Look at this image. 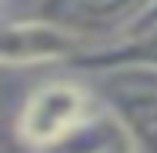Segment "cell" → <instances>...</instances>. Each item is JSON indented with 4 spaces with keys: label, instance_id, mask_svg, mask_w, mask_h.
I'll return each instance as SVG.
<instances>
[{
    "label": "cell",
    "instance_id": "obj_1",
    "mask_svg": "<svg viewBox=\"0 0 157 153\" xmlns=\"http://www.w3.org/2000/svg\"><path fill=\"white\" fill-rule=\"evenodd\" d=\"M97 110L94 97L87 87L74 80H50L24 100L17 113V140L27 150L40 153L74 133L80 123Z\"/></svg>",
    "mask_w": 157,
    "mask_h": 153
},
{
    "label": "cell",
    "instance_id": "obj_2",
    "mask_svg": "<svg viewBox=\"0 0 157 153\" xmlns=\"http://www.w3.org/2000/svg\"><path fill=\"white\" fill-rule=\"evenodd\" d=\"M87 50H94V40L67 30L60 24H50L44 17L7 20L0 60H3V67H37V63H60V60L74 63Z\"/></svg>",
    "mask_w": 157,
    "mask_h": 153
},
{
    "label": "cell",
    "instance_id": "obj_3",
    "mask_svg": "<svg viewBox=\"0 0 157 153\" xmlns=\"http://www.w3.org/2000/svg\"><path fill=\"white\" fill-rule=\"evenodd\" d=\"M154 77L157 73H144V70H117L100 87L104 107L124 120L140 153H157V80Z\"/></svg>",
    "mask_w": 157,
    "mask_h": 153
},
{
    "label": "cell",
    "instance_id": "obj_4",
    "mask_svg": "<svg viewBox=\"0 0 157 153\" xmlns=\"http://www.w3.org/2000/svg\"><path fill=\"white\" fill-rule=\"evenodd\" d=\"M151 0H40L37 17L97 40L100 33H127Z\"/></svg>",
    "mask_w": 157,
    "mask_h": 153
},
{
    "label": "cell",
    "instance_id": "obj_5",
    "mask_svg": "<svg viewBox=\"0 0 157 153\" xmlns=\"http://www.w3.org/2000/svg\"><path fill=\"white\" fill-rule=\"evenodd\" d=\"M40 153H140V147L114 110L97 107L74 133Z\"/></svg>",
    "mask_w": 157,
    "mask_h": 153
},
{
    "label": "cell",
    "instance_id": "obj_6",
    "mask_svg": "<svg viewBox=\"0 0 157 153\" xmlns=\"http://www.w3.org/2000/svg\"><path fill=\"white\" fill-rule=\"evenodd\" d=\"M74 67L94 70V73H117V70H144L157 73V27L144 33H130L117 43H104L77 57Z\"/></svg>",
    "mask_w": 157,
    "mask_h": 153
},
{
    "label": "cell",
    "instance_id": "obj_7",
    "mask_svg": "<svg viewBox=\"0 0 157 153\" xmlns=\"http://www.w3.org/2000/svg\"><path fill=\"white\" fill-rule=\"evenodd\" d=\"M154 27H157V0H151V7H147V10L130 24V30H127L124 37H130V33H144V30H154Z\"/></svg>",
    "mask_w": 157,
    "mask_h": 153
}]
</instances>
